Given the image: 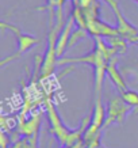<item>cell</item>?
<instances>
[{
    "instance_id": "8fae6325",
    "label": "cell",
    "mask_w": 138,
    "mask_h": 148,
    "mask_svg": "<svg viewBox=\"0 0 138 148\" xmlns=\"http://www.w3.org/2000/svg\"><path fill=\"white\" fill-rule=\"evenodd\" d=\"M131 44H133V45H135V46H138V37H137V38H135V40L133 41V42H131Z\"/></svg>"
},
{
    "instance_id": "277c9868",
    "label": "cell",
    "mask_w": 138,
    "mask_h": 148,
    "mask_svg": "<svg viewBox=\"0 0 138 148\" xmlns=\"http://www.w3.org/2000/svg\"><path fill=\"white\" fill-rule=\"evenodd\" d=\"M103 1H106L107 4L111 7L112 12L115 15V19H116L115 29H116V32H118V34H119L120 37L126 38V40L131 44L138 37V29L134 26V25H131V23L125 18V15L122 14V11H120V8H119V4H118L116 0H103Z\"/></svg>"
},
{
    "instance_id": "30bf717a",
    "label": "cell",
    "mask_w": 138,
    "mask_h": 148,
    "mask_svg": "<svg viewBox=\"0 0 138 148\" xmlns=\"http://www.w3.org/2000/svg\"><path fill=\"white\" fill-rule=\"evenodd\" d=\"M88 148H100V147H99V136L95 140H92V141L89 143Z\"/></svg>"
},
{
    "instance_id": "5b68a950",
    "label": "cell",
    "mask_w": 138,
    "mask_h": 148,
    "mask_svg": "<svg viewBox=\"0 0 138 148\" xmlns=\"http://www.w3.org/2000/svg\"><path fill=\"white\" fill-rule=\"evenodd\" d=\"M87 30H88L89 36L91 37H100V38H108V37H115L119 36L118 32H116L115 26H111L106 23L104 21H102L100 18L92 19L88 22V26H87Z\"/></svg>"
},
{
    "instance_id": "7c38bea8",
    "label": "cell",
    "mask_w": 138,
    "mask_h": 148,
    "mask_svg": "<svg viewBox=\"0 0 138 148\" xmlns=\"http://www.w3.org/2000/svg\"><path fill=\"white\" fill-rule=\"evenodd\" d=\"M100 148H103V147H100Z\"/></svg>"
},
{
    "instance_id": "8992f818",
    "label": "cell",
    "mask_w": 138,
    "mask_h": 148,
    "mask_svg": "<svg viewBox=\"0 0 138 148\" xmlns=\"http://www.w3.org/2000/svg\"><path fill=\"white\" fill-rule=\"evenodd\" d=\"M75 19L72 18V15L69 16L68 22L64 25V27L61 29V32L58 34L57 38V54L58 58H63V54L68 50V45L71 41V36L73 33V27H75Z\"/></svg>"
},
{
    "instance_id": "52a82bcc",
    "label": "cell",
    "mask_w": 138,
    "mask_h": 148,
    "mask_svg": "<svg viewBox=\"0 0 138 148\" xmlns=\"http://www.w3.org/2000/svg\"><path fill=\"white\" fill-rule=\"evenodd\" d=\"M116 60L118 57L112 58L111 61L108 63V67H107V76L111 80V83L115 86V88L119 91V94L125 92L126 90H129V87L126 84V80L123 79V76L119 73V71L116 69Z\"/></svg>"
},
{
    "instance_id": "9c48e42d",
    "label": "cell",
    "mask_w": 138,
    "mask_h": 148,
    "mask_svg": "<svg viewBox=\"0 0 138 148\" xmlns=\"http://www.w3.org/2000/svg\"><path fill=\"white\" fill-rule=\"evenodd\" d=\"M119 95L131 109L133 108L138 109V92L137 91H133L129 88V90H126L125 92H122V94H119Z\"/></svg>"
},
{
    "instance_id": "6da1fadb",
    "label": "cell",
    "mask_w": 138,
    "mask_h": 148,
    "mask_svg": "<svg viewBox=\"0 0 138 148\" xmlns=\"http://www.w3.org/2000/svg\"><path fill=\"white\" fill-rule=\"evenodd\" d=\"M1 29H3V30L8 29L11 33H14V36L16 37V44H18V49H16L15 53H12L11 56H8V57H5L1 60V63H0L1 67H4L5 64L10 63V61H12V60H18L22 54L27 53V52L31 49V48H34L37 44H39V40H38L37 37L30 36V34L22 32L19 27H16L15 25H11V23H7L5 21L1 22Z\"/></svg>"
},
{
    "instance_id": "7a4b0ae2",
    "label": "cell",
    "mask_w": 138,
    "mask_h": 148,
    "mask_svg": "<svg viewBox=\"0 0 138 148\" xmlns=\"http://www.w3.org/2000/svg\"><path fill=\"white\" fill-rule=\"evenodd\" d=\"M61 30L57 27H52L50 34L48 37V48L45 52V56L42 58V65H41V79L49 77L54 72V67L58 63V54H57V38Z\"/></svg>"
},
{
    "instance_id": "3957f363",
    "label": "cell",
    "mask_w": 138,
    "mask_h": 148,
    "mask_svg": "<svg viewBox=\"0 0 138 148\" xmlns=\"http://www.w3.org/2000/svg\"><path fill=\"white\" fill-rule=\"evenodd\" d=\"M131 108L122 99L120 95L112 97L110 99V102L107 105L106 109V120H104V125L103 129H106L107 126H110L111 124L116 122V124H123L125 118L130 113Z\"/></svg>"
},
{
    "instance_id": "ba28073f",
    "label": "cell",
    "mask_w": 138,
    "mask_h": 148,
    "mask_svg": "<svg viewBox=\"0 0 138 148\" xmlns=\"http://www.w3.org/2000/svg\"><path fill=\"white\" fill-rule=\"evenodd\" d=\"M107 42V45L110 46L114 52H115L118 56H120V54H123L127 52V49H129V41L126 40V38H123V37L120 36H115V37H108V38H104Z\"/></svg>"
}]
</instances>
